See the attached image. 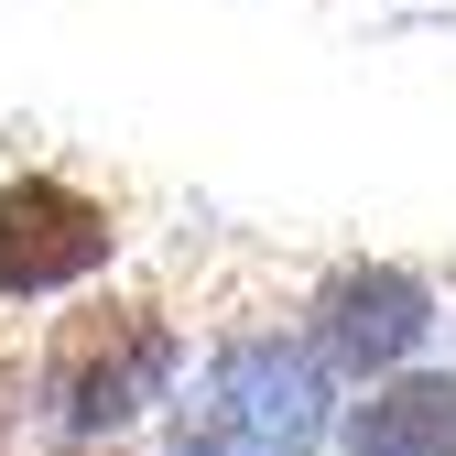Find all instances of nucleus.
<instances>
[{
  "label": "nucleus",
  "mask_w": 456,
  "mask_h": 456,
  "mask_svg": "<svg viewBox=\"0 0 456 456\" xmlns=\"http://www.w3.org/2000/svg\"><path fill=\"white\" fill-rule=\"evenodd\" d=\"M337 435V391L326 359L294 337H228L196 370V391H175V456H315Z\"/></svg>",
  "instance_id": "f257e3e1"
},
{
  "label": "nucleus",
  "mask_w": 456,
  "mask_h": 456,
  "mask_svg": "<svg viewBox=\"0 0 456 456\" xmlns=\"http://www.w3.org/2000/svg\"><path fill=\"white\" fill-rule=\"evenodd\" d=\"M424 337H435V294L403 261H348L305 305V348L326 359V380H391V370H413Z\"/></svg>",
  "instance_id": "20e7f679"
},
{
  "label": "nucleus",
  "mask_w": 456,
  "mask_h": 456,
  "mask_svg": "<svg viewBox=\"0 0 456 456\" xmlns=\"http://www.w3.org/2000/svg\"><path fill=\"white\" fill-rule=\"evenodd\" d=\"M109 250H120V217L87 185H66V175H12L0 185V305L77 294V282L109 272Z\"/></svg>",
  "instance_id": "7ed1b4c3"
},
{
  "label": "nucleus",
  "mask_w": 456,
  "mask_h": 456,
  "mask_svg": "<svg viewBox=\"0 0 456 456\" xmlns=\"http://www.w3.org/2000/svg\"><path fill=\"white\" fill-rule=\"evenodd\" d=\"M348 456H456V370H391L337 424Z\"/></svg>",
  "instance_id": "39448f33"
},
{
  "label": "nucleus",
  "mask_w": 456,
  "mask_h": 456,
  "mask_svg": "<svg viewBox=\"0 0 456 456\" xmlns=\"http://www.w3.org/2000/svg\"><path fill=\"white\" fill-rule=\"evenodd\" d=\"M66 456H120V445H66Z\"/></svg>",
  "instance_id": "423d86ee"
},
{
  "label": "nucleus",
  "mask_w": 456,
  "mask_h": 456,
  "mask_svg": "<svg viewBox=\"0 0 456 456\" xmlns=\"http://www.w3.org/2000/svg\"><path fill=\"white\" fill-rule=\"evenodd\" d=\"M175 370H185V337L163 305H77L44 337L33 391L77 445H120L152 403H175Z\"/></svg>",
  "instance_id": "f03ea898"
}]
</instances>
